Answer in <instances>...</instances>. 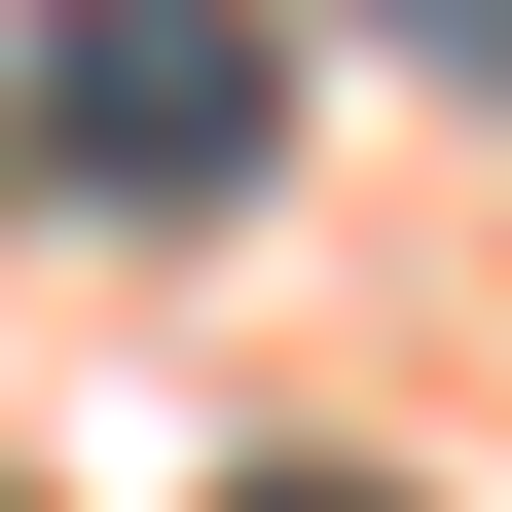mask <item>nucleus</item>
Here are the masks:
<instances>
[{"mask_svg":"<svg viewBox=\"0 0 512 512\" xmlns=\"http://www.w3.org/2000/svg\"><path fill=\"white\" fill-rule=\"evenodd\" d=\"M293 147V37L256 0H37L0 37V183H74V220H220Z\"/></svg>","mask_w":512,"mask_h":512,"instance_id":"f257e3e1","label":"nucleus"},{"mask_svg":"<svg viewBox=\"0 0 512 512\" xmlns=\"http://www.w3.org/2000/svg\"><path fill=\"white\" fill-rule=\"evenodd\" d=\"M220 512H366V476H220Z\"/></svg>","mask_w":512,"mask_h":512,"instance_id":"f03ea898","label":"nucleus"}]
</instances>
